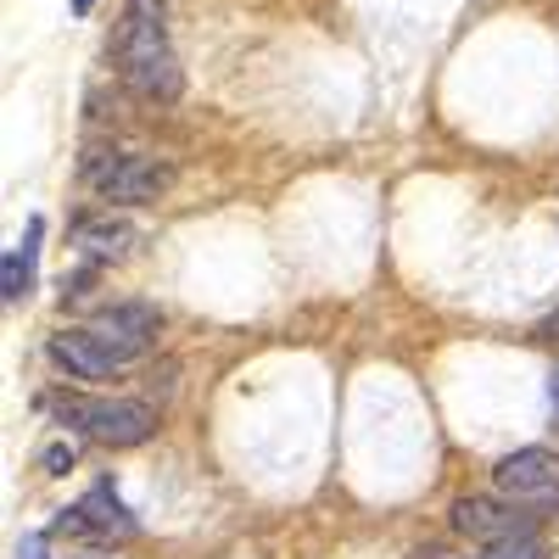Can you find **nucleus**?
Wrapping results in <instances>:
<instances>
[{
	"instance_id": "obj_4",
	"label": "nucleus",
	"mask_w": 559,
	"mask_h": 559,
	"mask_svg": "<svg viewBox=\"0 0 559 559\" xmlns=\"http://www.w3.org/2000/svg\"><path fill=\"white\" fill-rule=\"evenodd\" d=\"M492 476H498L503 503H548V498H559V453L521 448V453L498 459Z\"/></svg>"
},
{
	"instance_id": "obj_16",
	"label": "nucleus",
	"mask_w": 559,
	"mask_h": 559,
	"mask_svg": "<svg viewBox=\"0 0 559 559\" xmlns=\"http://www.w3.org/2000/svg\"><path fill=\"white\" fill-rule=\"evenodd\" d=\"M90 7H96V0H73V12H79V17H84V12H90Z\"/></svg>"
},
{
	"instance_id": "obj_8",
	"label": "nucleus",
	"mask_w": 559,
	"mask_h": 559,
	"mask_svg": "<svg viewBox=\"0 0 559 559\" xmlns=\"http://www.w3.org/2000/svg\"><path fill=\"white\" fill-rule=\"evenodd\" d=\"M51 358L68 369L73 381H107V376H118V369H123V358L112 347H102L90 331H57L51 336Z\"/></svg>"
},
{
	"instance_id": "obj_7",
	"label": "nucleus",
	"mask_w": 559,
	"mask_h": 559,
	"mask_svg": "<svg viewBox=\"0 0 559 559\" xmlns=\"http://www.w3.org/2000/svg\"><path fill=\"white\" fill-rule=\"evenodd\" d=\"M57 532H96V537H134L140 526H134V515L118 503V492L112 487H90L68 515L57 521Z\"/></svg>"
},
{
	"instance_id": "obj_3",
	"label": "nucleus",
	"mask_w": 559,
	"mask_h": 559,
	"mask_svg": "<svg viewBox=\"0 0 559 559\" xmlns=\"http://www.w3.org/2000/svg\"><path fill=\"white\" fill-rule=\"evenodd\" d=\"M84 179L107 202H157L174 185V168L163 157H146V152H96L84 163Z\"/></svg>"
},
{
	"instance_id": "obj_11",
	"label": "nucleus",
	"mask_w": 559,
	"mask_h": 559,
	"mask_svg": "<svg viewBox=\"0 0 559 559\" xmlns=\"http://www.w3.org/2000/svg\"><path fill=\"white\" fill-rule=\"evenodd\" d=\"M476 559H548V543L532 532V537H509V543H492V548H481Z\"/></svg>"
},
{
	"instance_id": "obj_12",
	"label": "nucleus",
	"mask_w": 559,
	"mask_h": 559,
	"mask_svg": "<svg viewBox=\"0 0 559 559\" xmlns=\"http://www.w3.org/2000/svg\"><path fill=\"white\" fill-rule=\"evenodd\" d=\"M45 471H51V476H68V471H73V448H62V442L45 448Z\"/></svg>"
},
{
	"instance_id": "obj_1",
	"label": "nucleus",
	"mask_w": 559,
	"mask_h": 559,
	"mask_svg": "<svg viewBox=\"0 0 559 559\" xmlns=\"http://www.w3.org/2000/svg\"><path fill=\"white\" fill-rule=\"evenodd\" d=\"M118 73L140 102H174L185 90L179 57L168 45V17L163 0H123V23H118Z\"/></svg>"
},
{
	"instance_id": "obj_5",
	"label": "nucleus",
	"mask_w": 559,
	"mask_h": 559,
	"mask_svg": "<svg viewBox=\"0 0 559 559\" xmlns=\"http://www.w3.org/2000/svg\"><path fill=\"white\" fill-rule=\"evenodd\" d=\"M84 331L96 336L102 347H112L123 364H134L140 353L157 342V308H146V302H112V308H102L96 319H90Z\"/></svg>"
},
{
	"instance_id": "obj_15",
	"label": "nucleus",
	"mask_w": 559,
	"mask_h": 559,
	"mask_svg": "<svg viewBox=\"0 0 559 559\" xmlns=\"http://www.w3.org/2000/svg\"><path fill=\"white\" fill-rule=\"evenodd\" d=\"M548 403H554V414H559V369L548 376Z\"/></svg>"
},
{
	"instance_id": "obj_9",
	"label": "nucleus",
	"mask_w": 559,
	"mask_h": 559,
	"mask_svg": "<svg viewBox=\"0 0 559 559\" xmlns=\"http://www.w3.org/2000/svg\"><path fill=\"white\" fill-rule=\"evenodd\" d=\"M73 247H79L90 263H118V258H129V247H134V229H129L123 218H112V213H96V218H79V224H73Z\"/></svg>"
},
{
	"instance_id": "obj_10",
	"label": "nucleus",
	"mask_w": 559,
	"mask_h": 559,
	"mask_svg": "<svg viewBox=\"0 0 559 559\" xmlns=\"http://www.w3.org/2000/svg\"><path fill=\"white\" fill-rule=\"evenodd\" d=\"M39 236H45V224L28 218V236L7 252V263H0V297L7 302H23L28 286H34V247H39Z\"/></svg>"
},
{
	"instance_id": "obj_14",
	"label": "nucleus",
	"mask_w": 559,
	"mask_h": 559,
	"mask_svg": "<svg viewBox=\"0 0 559 559\" xmlns=\"http://www.w3.org/2000/svg\"><path fill=\"white\" fill-rule=\"evenodd\" d=\"M537 336H554V342H559V313H548V319L537 324Z\"/></svg>"
},
{
	"instance_id": "obj_13",
	"label": "nucleus",
	"mask_w": 559,
	"mask_h": 559,
	"mask_svg": "<svg viewBox=\"0 0 559 559\" xmlns=\"http://www.w3.org/2000/svg\"><path fill=\"white\" fill-rule=\"evenodd\" d=\"M17 559H45V537H39V532H28V537L17 543Z\"/></svg>"
},
{
	"instance_id": "obj_6",
	"label": "nucleus",
	"mask_w": 559,
	"mask_h": 559,
	"mask_svg": "<svg viewBox=\"0 0 559 559\" xmlns=\"http://www.w3.org/2000/svg\"><path fill=\"white\" fill-rule=\"evenodd\" d=\"M453 532L492 548V543H509V537H532L537 521L521 515L515 503H498V498H459L453 503Z\"/></svg>"
},
{
	"instance_id": "obj_2",
	"label": "nucleus",
	"mask_w": 559,
	"mask_h": 559,
	"mask_svg": "<svg viewBox=\"0 0 559 559\" xmlns=\"http://www.w3.org/2000/svg\"><path fill=\"white\" fill-rule=\"evenodd\" d=\"M57 419L73 431H84L102 448H140L157 431V408L140 397H79V392H57L51 397Z\"/></svg>"
}]
</instances>
